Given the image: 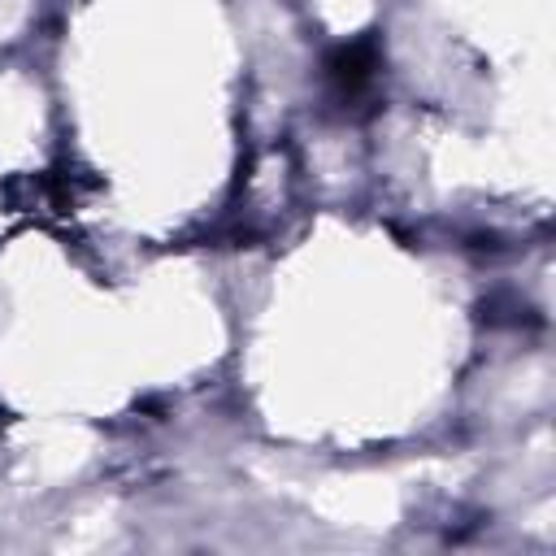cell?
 <instances>
[{
    "mask_svg": "<svg viewBox=\"0 0 556 556\" xmlns=\"http://www.w3.org/2000/svg\"><path fill=\"white\" fill-rule=\"evenodd\" d=\"M378 65H382V52H378L374 35H356V39L330 48L326 52V83H330L334 100L352 104V100L369 96V87L378 78Z\"/></svg>",
    "mask_w": 556,
    "mask_h": 556,
    "instance_id": "cell-1",
    "label": "cell"
}]
</instances>
